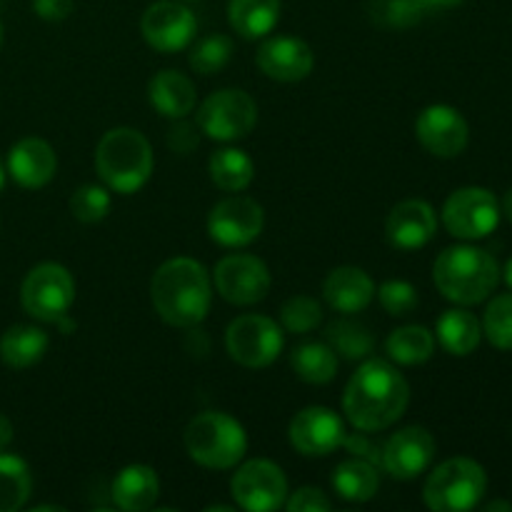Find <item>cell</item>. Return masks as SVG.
<instances>
[{"mask_svg": "<svg viewBox=\"0 0 512 512\" xmlns=\"http://www.w3.org/2000/svg\"><path fill=\"white\" fill-rule=\"evenodd\" d=\"M410 403V385L388 360L370 358L348 380L343 410L350 425L365 433H380L398 423Z\"/></svg>", "mask_w": 512, "mask_h": 512, "instance_id": "6da1fadb", "label": "cell"}, {"mask_svg": "<svg viewBox=\"0 0 512 512\" xmlns=\"http://www.w3.org/2000/svg\"><path fill=\"white\" fill-rule=\"evenodd\" d=\"M150 300L160 318L173 328H195L203 323L213 303V283L198 260H165L150 280Z\"/></svg>", "mask_w": 512, "mask_h": 512, "instance_id": "7a4b0ae2", "label": "cell"}, {"mask_svg": "<svg viewBox=\"0 0 512 512\" xmlns=\"http://www.w3.org/2000/svg\"><path fill=\"white\" fill-rule=\"evenodd\" d=\"M435 288L458 305H478L493 295L500 283V265L475 245H455L443 250L433 265Z\"/></svg>", "mask_w": 512, "mask_h": 512, "instance_id": "3957f363", "label": "cell"}, {"mask_svg": "<svg viewBox=\"0 0 512 512\" xmlns=\"http://www.w3.org/2000/svg\"><path fill=\"white\" fill-rule=\"evenodd\" d=\"M153 165V148L135 128L108 130L95 148V170L113 193H138L153 175Z\"/></svg>", "mask_w": 512, "mask_h": 512, "instance_id": "277c9868", "label": "cell"}, {"mask_svg": "<svg viewBox=\"0 0 512 512\" xmlns=\"http://www.w3.org/2000/svg\"><path fill=\"white\" fill-rule=\"evenodd\" d=\"M183 443L190 460H195L203 468L230 470L245 458L248 435L235 418L208 410V413H200L190 420Z\"/></svg>", "mask_w": 512, "mask_h": 512, "instance_id": "5b68a950", "label": "cell"}, {"mask_svg": "<svg viewBox=\"0 0 512 512\" xmlns=\"http://www.w3.org/2000/svg\"><path fill=\"white\" fill-rule=\"evenodd\" d=\"M488 490V475L470 458H450L428 475L423 500L433 512H465L478 508Z\"/></svg>", "mask_w": 512, "mask_h": 512, "instance_id": "8992f818", "label": "cell"}, {"mask_svg": "<svg viewBox=\"0 0 512 512\" xmlns=\"http://www.w3.org/2000/svg\"><path fill=\"white\" fill-rule=\"evenodd\" d=\"M75 300V280L60 263H40L25 275L20 303L30 318L40 323H58Z\"/></svg>", "mask_w": 512, "mask_h": 512, "instance_id": "52a82bcc", "label": "cell"}, {"mask_svg": "<svg viewBox=\"0 0 512 512\" xmlns=\"http://www.w3.org/2000/svg\"><path fill=\"white\" fill-rule=\"evenodd\" d=\"M258 125V105L245 90L225 88L203 100L198 108V128L210 140L233 143L248 138Z\"/></svg>", "mask_w": 512, "mask_h": 512, "instance_id": "ba28073f", "label": "cell"}, {"mask_svg": "<svg viewBox=\"0 0 512 512\" xmlns=\"http://www.w3.org/2000/svg\"><path fill=\"white\" fill-rule=\"evenodd\" d=\"M283 330L265 315H240L225 330V348L238 365L260 370L273 365L283 353Z\"/></svg>", "mask_w": 512, "mask_h": 512, "instance_id": "9c48e42d", "label": "cell"}, {"mask_svg": "<svg viewBox=\"0 0 512 512\" xmlns=\"http://www.w3.org/2000/svg\"><path fill=\"white\" fill-rule=\"evenodd\" d=\"M498 198L485 188H460L445 200L443 223L460 240L488 238L500 223Z\"/></svg>", "mask_w": 512, "mask_h": 512, "instance_id": "30bf717a", "label": "cell"}, {"mask_svg": "<svg viewBox=\"0 0 512 512\" xmlns=\"http://www.w3.org/2000/svg\"><path fill=\"white\" fill-rule=\"evenodd\" d=\"M235 505L248 512L280 510L288 500V478L270 460H248L230 480Z\"/></svg>", "mask_w": 512, "mask_h": 512, "instance_id": "8fae6325", "label": "cell"}, {"mask_svg": "<svg viewBox=\"0 0 512 512\" xmlns=\"http://www.w3.org/2000/svg\"><path fill=\"white\" fill-rule=\"evenodd\" d=\"M263 205L245 195H230L213 205L208 215V235L223 248H245L263 233Z\"/></svg>", "mask_w": 512, "mask_h": 512, "instance_id": "7c38bea8", "label": "cell"}, {"mask_svg": "<svg viewBox=\"0 0 512 512\" xmlns=\"http://www.w3.org/2000/svg\"><path fill=\"white\" fill-rule=\"evenodd\" d=\"M215 288L228 303L255 305L270 293V270L260 258L248 253L225 255L215 265Z\"/></svg>", "mask_w": 512, "mask_h": 512, "instance_id": "4fadbf2b", "label": "cell"}, {"mask_svg": "<svg viewBox=\"0 0 512 512\" xmlns=\"http://www.w3.org/2000/svg\"><path fill=\"white\" fill-rule=\"evenodd\" d=\"M140 30H143L145 43L153 50H158V53H178V50H185L193 43L198 20L183 3L158 0L143 13Z\"/></svg>", "mask_w": 512, "mask_h": 512, "instance_id": "5bb4252c", "label": "cell"}, {"mask_svg": "<svg viewBox=\"0 0 512 512\" xmlns=\"http://www.w3.org/2000/svg\"><path fill=\"white\" fill-rule=\"evenodd\" d=\"M288 438L290 445L305 458H328L343 445L345 423L330 408L310 405L290 420Z\"/></svg>", "mask_w": 512, "mask_h": 512, "instance_id": "9a60e30c", "label": "cell"}, {"mask_svg": "<svg viewBox=\"0 0 512 512\" xmlns=\"http://www.w3.org/2000/svg\"><path fill=\"white\" fill-rule=\"evenodd\" d=\"M415 135L420 145L435 158H458L470 140L468 120L460 115V110L450 105H428L415 120Z\"/></svg>", "mask_w": 512, "mask_h": 512, "instance_id": "2e32d148", "label": "cell"}, {"mask_svg": "<svg viewBox=\"0 0 512 512\" xmlns=\"http://www.w3.org/2000/svg\"><path fill=\"white\" fill-rule=\"evenodd\" d=\"M435 438L420 425L398 430L383 443V470L395 480H415L435 458Z\"/></svg>", "mask_w": 512, "mask_h": 512, "instance_id": "e0dca14e", "label": "cell"}, {"mask_svg": "<svg viewBox=\"0 0 512 512\" xmlns=\"http://www.w3.org/2000/svg\"><path fill=\"white\" fill-rule=\"evenodd\" d=\"M315 55L310 45L300 38L278 35L260 45L258 68L278 83H300L313 73Z\"/></svg>", "mask_w": 512, "mask_h": 512, "instance_id": "ac0fdd59", "label": "cell"}, {"mask_svg": "<svg viewBox=\"0 0 512 512\" xmlns=\"http://www.w3.org/2000/svg\"><path fill=\"white\" fill-rule=\"evenodd\" d=\"M438 218L433 205L425 200H403L390 210L385 220V235L398 250H418L435 238Z\"/></svg>", "mask_w": 512, "mask_h": 512, "instance_id": "d6986e66", "label": "cell"}, {"mask_svg": "<svg viewBox=\"0 0 512 512\" xmlns=\"http://www.w3.org/2000/svg\"><path fill=\"white\" fill-rule=\"evenodd\" d=\"M58 155L43 138H23L10 148L8 173L20 188H43L55 178Z\"/></svg>", "mask_w": 512, "mask_h": 512, "instance_id": "ffe728a7", "label": "cell"}, {"mask_svg": "<svg viewBox=\"0 0 512 512\" xmlns=\"http://www.w3.org/2000/svg\"><path fill=\"white\" fill-rule=\"evenodd\" d=\"M325 303L343 315L363 313L375 298V283L363 268L355 265H343V268L330 270L323 283Z\"/></svg>", "mask_w": 512, "mask_h": 512, "instance_id": "44dd1931", "label": "cell"}, {"mask_svg": "<svg viewBox=\"0 0 512 512\" xmlns=\"http://www.w3.org/2000/svg\"><path fill=\"white\" fill-rule=\"evenodd\" d=\"M148 98L150 105L158 110L165 118L180 120L188 113H193L195 100H198V90L188 75L178 73V70H160L153 75L148 83Z\"/></svg>", "mask_w": 512, "mask_h": 512, "instance_id": "7402d4cb", "label": "cell"}, {"mask_svg": "<svg viewBox=\"0 0 512 512\" xmlns=\"http://www.w3.org/2000/svg\"><path fill=\"white\" fill-rule=\"evenodd\" d=\"M160 480L150 465H125L113 480V503L125 512H145L155 508Z\"/></svg>", "mask_w": 512, "mask_h": 512, "instance_id": "603a6c76", "label": "cell"}, {"mask_svg": "<svg viewBox=\"0 0 512 512\" xmlns=\"http://www.w3.org/2000/svg\"><path fill=\"white\" fill-rule=\"evenodd\" d=\"M48 335L35 325H13L0 338V360L13 370L33 368L48 353Z\"/></svg>", "mask_w": 512, "mask_h": 512, "instance_id": "cb8c5ba5", "label": "cell"}, {"mask_svg": "<svg viewBox=\"0 0 512 512\" xmlns=\"http://www.w3.org/2000/svg\"><path fill=\"white\" fill-rule=\"evenodd\" d=\"M228 20L245 40L265 38L280 20V0H228Z\"/></svg>", "mask_w": 512, "mask_h": 512, "instance_id": "d4e9b609", "label": "cell"}, {"mask_svg": "<svg viewBox=\"0 0 512 512\" xmlns=\"http://www.w3.org/2000/svg\"><path fill=\"white\" fill-rule=\"evenodd\" d=\"M438 340L450 355L465 358L478 350L480 340H483V325L473 313L463 308L445 310L438 320Z\"/></svg>", "mask_w": 512, "mask_h": 512, "instance_id": "484cf974", "label": "cell"}, {"mask_svg": "<svg viewBox=\"0 0 512 512\" xmlns=\"http://www.w3.org/2000/svg\"><path fill=\"white\" fill-rule=\"evenodd\" d=\"M210 180L225 193H243L255 180V163L245 150L220 148L208 160Z\"/></svg>", "mask_w": 512, "mask_h": 512, "instance_id": "4316f807", "label": "cell"}, {"mask_svg": "<svg viewBox=\"0 0 512 512\" xmlns=\"http://www.w3.org/2000/svg\"><path fill=\"white\" fill-rule=\"evenodd\" d=\"M380 468L365 460L350 458L335 468L333 488L348 503H368L375 498L380 488Z\"/></svg>", "mask_w": 512, "mask_h": 512, "instance_id": "83f0119b", "label": "cell"}, {"mask_svg": "<svg viewBox=\"0 0 512 512\" xmlns=\"http://www.w3.org/2000/svg\"><path fill=\"white\" fill-rule=\"evenodd\" d=\"M388 358L398 365L428 363L435 353V338L423 325H403L385 340Z\"/></svg>", "mask_w": 512, "mask_h": 512, "instance_id": "f1b7e54d", "label": "cell"}, {"mask_svg": "<svg viewBox=\"0 0 512 512\" xmlns=\"http://www.w3.org/2000/svg\"><path fill=\"white\" fill-rule=\"evenodd\" d=\"M295 375L310 385H325L338 375V355L328 343H303L290 355Z\"/></svg>", "mask_w": 512, "mask_h": 512, "instance_id": "f546056e", "label": "cell"}, {"mask_svg": "<svg viewBox=\"0 0 512 512\" xmlns=\"http://www.w3.org/2000/svg\"><path fill=\"white\" fill-rule=\"evenodd\" d=\"M33 493L30 468L18 455L0 453V512H15Z\"/></svg>", "mask_w": 512, "mask_h": 512, "instance_id": "4dcf8cb0", "label": "cell"}, {"mask_svg": "<svg viewBox=\"0 0 512 512\" xmlns=\"http://www.w3.org/2000/svg\"><path fill=\"white\" fill-rule=\"evenodd\" d=\"M325 338L335 355H343L345 360H363L375 348L373 333L358 320H335L325 330Z\"/></svg>", "mask_w": 512, "mask_h": 512, "instance_id": "1f68e13d", "label": "cell"}, {"mask_svg": "<svg viewBox=\"0 0 512 512\" xmlns=\"http://www.w3.org/2000/svg\"><path fill=\"white\" fill-rule=\"evenodd\" d=\"M370 15L375 23L385 28H413L428 15L420 0H373L370 3Z\"/></svg>", "mask_w": 512, "mask_h": 512, "instance_id": "d6a6232c", "label": "cell"}, {"mask_svg": "<svg viewBox=\"0 0 512 512\" xmlns=\"http://www.w3.org/2000/svg\"><path fill=\"white\" fill-rule=\"evenodd\" d=\"M230 55H233V43L225 35H208V38L198 40L190 50V68L200 75H215L228 65Z\"/></svg>", "mask_w": 512, "mask_h": 512, "instance_id": "836d02e7", "label": "cell"}, {"mask_svg": "<svg viewBox=\"0 0 512 512\" xmlns=\"http://www.w3.org/2000/svg\"><path fill=\"white\" fill-rule=\"evenodd\" d=\"M483 333L498 350H512V293L490 300L483 318Z\"/></svg>", "mask_w": 512, "mask_h": 512, "instance_id": "e575fe53", "label": "cell"}, {"mask_svg": "<svg viewBox=\"0 0 512 512\" xmlns=\"http://www.w3.org/2000/svg\"><path fill=\"white\" fill-rule=\"evenodd\" d=\"M280 320H283V328L288 333L305 335L318 328L320 320H323V308L310 295H295L280 308Z\"/></svg>", "mask_w": 512, "mask_h": 512, "instance_id": "d590c367", "label": "cell"}, {"mask_svg": "<svg viewBox=\"0 0 512 512\" xmlns=\"http://www.w3.org/2000/svg\"><path fill=\"white\" fill-rule=\"evenodd\" d=\"M110 190L103 185H83L73 193L70 198V213L73 218H78L80 223H100L105 215L110 213Z\"/></svg>", "mask_w": 512, "mask_h": 512, "instance_id": "8d00e7d4", "label": "cell"}, {"mask_svg": "<svg viewBox=\"0 0 512 512\" xmlns=\"http://www.w3.org/2000/svg\"><path fill=\"white\" fill-rule=\"evenodd\" d=\"M378 298L385 313L395 315V318H405L420 305L418 290L408 280H385L378 288Z\"/></svg>", "mask_w": 512, "mask_h": 512, "instance_id": "74e56055", "label": "cell"}, {"mask_svg": "<svg viewBox=\"0 0 512 512\" xmlns=\"http://www.w3.org/2000/svg\"><path fill=\"white\" fill-rule=\"evenodd\" d=\"M340 448L348 450L350 458L365 460V463H373L375 468L383 470V443L373 433H365V430H360V433H345Z\"/></svg>", "mask_w": 512, "mask_h": 512, "instance_id": "f35d334b", "label": "cell"}, {"mask_svg": "<svg viewBox=\"0 0 512 512\" xmlns=\"http://www.w3.org/2000/svg\"><path fill=\"white\" fill-rule=\"evenodd\" d=\"M283 508L288 512H328L330 508H333V503L325 498L323 490L300 488V490H295L288 500H285Z\"/></svg>", "mask_w": 512, "mask_h": 512, "instance_id": "ab89813d", "label": "cell"}, {"mask_svg": "<svg viewBox=\"0 0 512 512\" xmlns=\"http://www.w3.org/2000/svg\"><path fill=\"white\" fill-rule=\"evenodd\" d=\"M33 10L48 23H63L75 10V0H33Z\"/></svg>", "mask_w": 512, "mask_h": 512, "instance_id": "60d3db41", "label": "cell"}, {"mask_svg": "<svg viewBox=\"0 0 512 512\" xmlns=\"http://www.w3.org/2000/svg\"><path fill=\"white\" fill-rule=\"evenodd\" d=\"M198 133L200 128H195V125L190 123H178L173 125V130H170L168 135V143L170 148H175L178 153H190L193 148H198Z\"/></svg>", "mask_w": 512, "mask_h": 512, "instance_id": "b9f144b4", "label": "cell"}, {"mask_svg": "<svg viewBox=\"0 0 512 512\" xmlns=\"http://www.w3.org/2000/svg\"><path fill=\"white\" fill-rule=\"evenodd\" d=\"M13 443V423L0 413V453Z\"/></svg>", "mask_w": 512, "mask_h": 512, "instance_id": "7bdbcfd3", "label": "cell"}, {"mask_svg": "<svg viewBox=\"0 0 512 512\" xmlns=\"http://www.w3.org/2000/svg\"><path fill=\"white\" fill-rule=\"evenodd\" d=\"M420 3L425 5V10H428V13H433V10L458 8V5H460V3H465V0H420Z\"/></svg>", "mask_w": 512, "mask_h": 512, "instance_id": "ee69618b", "label": "cell"}, {"mask_svg": "<svg viewBox=\"0 0 512 512\" xmlns=\"http://www.w3.org/2000/svg\"><path fill=\"white\" fill-rule=\"evenodd\" d=\"M485 510H488V512H495V510H508V512H512V503H505V500H493V503L485 505Z\"/></svg>", "mask_w": 512, "mask_h": 512, "instance_id": "f6af8a7d", "label": "cell"}, {"mask_svg": "<svg viewBox=\"0 0 512 512\" xmlns=\"http://www.w3.org/2000/svg\"><path fill=\"white\" fill-rule=\"evenodd\" d=\"M505 213V218L510 220L512 223V190H508V195H505V200H503V208H500Z\"/></svg>", "mask_w": 512, "mask_h": 512, "instance_id": "bcb514c9", "label": "cell"}, {"mask_svg": "<svg viewBox=\"0 0 512 512\" xmlns=\"http://www.w3.org/2000/svg\"><path fill=\"white\" fill-rule=\"evenodd\" d=\"M208 512H235L233 505H210V508H205Z\"/></svg>", "mask_w": 512, "mask_h": 512, "instance_id": "7dc6e473", "label": "cell"}, {"mask_svg": "<svg viewBox=\"0 0 512 512\" xmlns=\"http://www.w3.org/2000/svg\"><path fill=\"white\" fill-rule=\"evenodd\" d=\"M505 283L510 285V290H512V258L508 260V263H505Z\"/></svg>", "mask_w": 512, "mask_h": 512, "instance_id": "c3c4849f", "label": "cell"}, {"mask_svg": "<svg viewBox=\"0 0 512 512\" xmlns=\"http://www.w3.org/2000/svg\"><path fill=\"white\" fill-rule=\"evenodd\" d=\"M43 510H60V512H63L65 508H63V505H35V508H33V512H43Z\"/></svg>", "mask_w": 512, "mask_h": 512, "instance_id": "681fc988", "label": "cell"}, {"mask_svg": "<svg viewBox=\"0 0 512 512\" xmlns=\"http://www.w3.org/2000/svg\"><path fill=\"white\" fill-rule=\"evenodd\" d=\"M5 188V165H3V160H0V190Z\"/></svg>", "mask_w": 512, "mask_h": 512, "instance_id": "f907efd6", "label": "cell"}, {"mask_svg": "<svg viewBox=\"0 0 512 512\" xmlns=\"http://www.w3.org/2000/svg\"><path fill=\"white\" fill-rule=\"evenodd\" d=\"M0 45H3V23H0Z\"/></svg>", "mask_w": 512, "mask_h": 512, "instance_id": "816d5d0a", "label": "cell"}]
</instances>
